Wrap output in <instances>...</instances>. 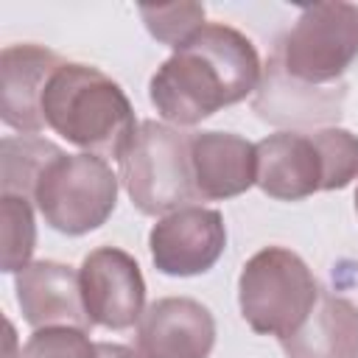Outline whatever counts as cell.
Listing matches in <instances>:
<instances>
[{"label": "cell", "mask_w": 358, "mask_h": 358, "mask_svg": "<svg viewBox=\"0 0 358 358\" xmlns=\"http://www.w3.org/2000/svg\"><path fill=\"white\" fill-rule=\"evenodd\" d=\"M260 73V56L246 34L207 22L157 67L148 98L168 126L185 129L252 95Z\"/></svg>", "instance_id": "obj_1"}, {"label": "cell", "mask_w": 358, "mask_h": 358, "mask_svg": "<svg viewBox=\"0 0 358 358\" xmlns=\"http://www.w3.org/2000/svg\"><path fill=\"white\" fill-rule=\"evenodd\" d=\"M98 358H143L140 352L123 347V344H109V341H98Z\"/></svg>", "instance_id": "obj_20"}, {"label": "cell", "mask_w": 358, "mask_h": 358, "mask_svg": "<svg viewBox=\"0 0 358 358\" xmlns=\"http://www.w3.org/2000/svg\"><path fill=\"white\" fill-rule=\"evenodd\" d=\"M319 282L308 263L285 246H263L238 277V308L243 322L260 333L285 338L313 310Z\"/></svg>", "instance_id": "obj_3"}, {"label": "cell", "mask_w": 358, "mask_h": 358, "mask_svg": "<svg viewBox=\"0 0 358 358\" xmlns=\"http://www.w3.org/2000/svg\"><path fill=\"white\" fill-rule=\"evenodd\" d=\"M257 187L277 201H299L324 190V162L313 131H274L255 143Z\"/></svg>", "instance_id": "obj_12"}, {"label": "cell", "mask_w": 358, "mask_h": 358, "mask_svg": "<svg viewBox=\"0 0 358 358\" xmlns=\"http://www.w3.org/2000/svg\"><path fill=\"white\" fill-rule=\"evenodd\" d=\"M62 59L34 42L6 45L0 50V117L8 129L39 134L45 129L42 92Z\"/></svg>", "instance_id": "obj_10"}, {"label": "cell", "mask_w": 358, "mask_h": 358, "mask_svg": "<svg viewBox=\"0 0 358 358\" xmlns=\"http://www.w3.org/2000/svg\"><path fill=\"white\" fill-rule=\"evenodd\" d=\"M120 182L143 215H168L196 201L190 137L168 123L143 120L117 159Z\"/></svg>", "instance_id": "obj_4"}, {"label": "cell", "mask_w": 358, "mask_h": 358, "mask_svg": "<svg viewBox=\"0 0 358 358\" xmlns=\"http://www.w3.org/2000/svg\"><path fill=\"white\" fill-rule=\"evenodd\" d=\"M17 358H20V355H17Z\"/></svg>", "instance_id": "obj_22"}, {"label": "cell", "mask_w": 358, "mask_h": 358, "mask_svg": "<svg viewBox=\"0 0 358 358\" xmlns=\"http://www.w3.org/2000/svg\"><path fill=\"white\" fill-rule=\"evenodd\" d=\"M84 310L92 324L106 330H129L145 313V280L140 263L117 249H92L78 268Z\"/></svg>", "instance_id": "obj_7"}, {"label": "cell", "mask_w": 358, "mask_h": 358, "mask_svg": "<svg viewBox=\"0 0 358 358\" xmlns=\"http://www.w3.org/2000/svg\"><path fill=\"white\" fill-rule=\"evenodd\" d=\"M355 213H358V187H355Z\"/></svg>", "instance_id": "obj_21"}, {"label": "cell", "mask_w": 358, "mask_h": 358, "mask_svg": "<svg viewBox=\"0 0 358 358\" xmlns=\"http://www.w3.org/2000/svg\"><path fill=\"white\" fill-rule=\"evenodd\" d=\"M59 154H64L56 143L39 137V134H6L0 140V187L8 196H22L34 201V187L39 173L53 162Z\"/></svg>", "instance_id": "obj_15"}, {"label": "cell", "mask_w": 358, "mask_h": 358, "mask_svg": "<svg viewBox=\"0 0 358 358\" xmlns=\"http://www.w3.org/2000/svg\"><path fill=\"white\" fill-rule=\"evenodd\" d=\"M14 291L17 305L22 310V319L34 327H92L84 296H81V280L78 271L59 260H34L28 268L14 274Z\"/></svg>", "instance_id": "obj_11"}, {"label": "cell", "mask_w": 358, "mask_h": 358, "mask_svg": "<svg viewBox=\"0 0 358 358\" xmlns=\"http://www.w3.org/2000/svg\"><path fill=\"white\" fill-rule=\"evenodd\" d=\"M313 140L324 162V190H341L358 179V134L341 126H327L316 129Z\"/></svg>", "instance_id": "obj_17"}, {"label": "cell", "mask_w": 358, "mask_h": 358, "mask_svg": "<svg viewBox=\"0 0 358 358\" xmlns=\"http://www.w3.org/2000/svg\"><path fill=\"white\" fill-rule=\"evenodd\" d=\"M285 358H358V305L319 294L308 319L280 338Z\"/></svg>", "instance_id": "obj_14"}, {"label": "cell", "mask_w": 358, "mask_h": 358, "mask_svg": "<svg viewBox=\"0 0 358 358\" xmlns=\"http://www.w3.org/2000/svg\"><path fill=\"white\" fill-rule=\"evenodd\" d=\"M140 17L148 34L168 45L179 48L199 28H204V6L201 3H168V6H140Z\"/></svg>", "instance_id": "obj_18"}, {"label": "cell", "mask_w": 358, "mask_h": 358, "mask_svg": "<svg viewBox=\"0 0 358 358\" xmlns=\"http://www.w3.org/2000/svg\"><path fill=\"white\" fill-rule=\"evenodd\" d=\"M45 126L81 154L120 159L137 131L131 101L103 70L81 62H62L42 92Z\"/></svg>", "instance_id": "obj_2"}, {"label": "cell", "mask_w": 358, "mask_h": 358, "mask_svg": "<svg viewBox=\"0 0 358 358\" xmlns=\"http://www.w3.org/2000/svg\"><path fill=\"white\" fill-rule=\"evenodd\" d=\"M20 358H98V344L81 327H42L28 336Z\"/></svg>", "instance_id": "obj_19"}, {"label": "cell", "mask_w": 358, "mask_h": 358, "mask_svg": "<svg viewBox=\"0 0 358 358\" xmlns=\"http://www.w3.org/2000/svg\"><path fill=\"white\" fill-rule=\"evenodd\" d=\"M117 182L120 176L95 154H59L36 179L34 204L50 229L87 235L115 213Z\"/></svg>", "instance_id": "obj_5"}, {"label": "cell", "mask_w": 358, "mask_h": 358, "mask_svg": "<svg viewBox=\"0 0 358 358\" xmlns=\"http://www.w3.org/2000/svg\"><path fill=\"white\" fill-rule=\"evenodd\" d=\"M358 59V6H305L280 45V67L299 84H330Z\"/></svg>", "instance_id": "obj_6"}, {"label": "cell", "mask_w": 358, "mask_h": 358, "mask_svg": "<svg viewBox=\"0 0 358 358\" xmlns=\"http://www.w3.org/2000/svg\"><path fill=\"white\" fill-rule=\"evenodd\" d=\"M0 238H3V271L20 274L31 266L34 249H36V221L34 207L22 196L0 193Z\"/></svg>", "instance_id": "obj_16"}, {"label": "cell", "mask_w": 358, "mask_h": 358, "mask_svg": "<svg viewBox=\"0 0 358 358\" xmlns=\"http://www.w3.org/2000/svg\"><path fill=\"white\" fill-rule=\"evenodd\" d=\"M190 168L199 199H235L257 185V148L232 131H196L190 134Z\"/></svg>", "instance_id": "obj_13"}, {"label": "cell", "mask_w": 358, "mask_h": 358, "mask_svg": "<svg viewBox=\"0 0 358 358\" xmlns=\"http://www.w3.org/2000/svg\"><path fill=\"white\" fill-rule=\"evenodd\" d=\"M215 319L190 296H162L137 322V352L143 358H210Z\"/></svg>", "instance_id": "obj_9"}, {"label": "cell", "mask_w": 358, "mask_h": 358, "mask_svg": "<svg viewBox=\"0 0 358 358\" xmlns=\"http://www.w3.org/2000/svg\"><path fill=\"white\" fill-rule=\"evenodd\" d=\"M151 260L159 274L196 277L210 271L227 249L224 215L210 207H182L162 218L148 232Z\"/></svg>", "instance_id": "obj_8"}]
</instances>
